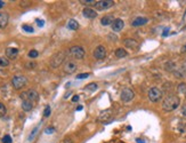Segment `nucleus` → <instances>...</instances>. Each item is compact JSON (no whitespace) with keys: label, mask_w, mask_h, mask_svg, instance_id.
Masks as SVG:
<instances>
[{"label":"nucleus","mask_w":186,"mask_h":143,"mask_svg":"<svg viewBox=\"0 0 186 143\" xmlns=\"http://www.w3.org/2000/svg\"><path fill=\"white\" fill-rule=\"evenodd\" d=\"M8 64H9L8 58H6V57H0V67H7Z\"/></svg>","instance_id":"5701e85b"},{"label":"nucleus","mask_w":186,"mask_h":143,"mask_svg":"<svg viewBox=\"0 0 186 143\" xmlns=\"http://www.w3.org/2000/svg\"><path fill=\"white\" fill-rule=\"evenodd\" d=\"M49 114H50V106L47 105L46 108H45V111H43V116L45 117H49Z\"/></svg>","instance_id":"c85d7f7f"},{"label":"nucleus","mask_w":186,"mask_h":143,"mask_svg":"<svg viewBox=\"0 0 186 143\" xmlns=\"http://www.w3.org/2000/svg\"><path fill=\"white\" fill-rule=\"evenodd\" d=\"M66 58V52L62 51V52H58L56 53L54 56L51 57L50 60V67L51 68H58L64 62V60Z\"/></svg>","instance_id":"f03ea898"},{"label":"nucleus","mask_w":186,"mask_h":143,"mask_svg":"<svg viewBox=\"0 0 186 143\" xmlns=\"http://www.w3.org/2000/svg\"><path fill=\"white\" fill-rule=\"evenodd\" d=\"M181 113H183V116H185L186 117V103L183 105V108H181Z\"/></svg>","instance_id":"f704fd0d"},{"label":"nucleus","mask_w":186,"mask_h":143,"mask_svg":"<svg viewBox=\"0 0 186 143\" xmlns=\"http://www.w3.org/2000/svg\"><path fill=\"white\" fill-rule=\"evenodd\" d=\"M33 108V103L30 101H22V109L24 111H31Z\"/></svg>","instance_id":"a211bd4d"},{"label":"nucleus","mask_w":186,"mask_h":143,"mask_svg":"<svg viewBox=\"0 0 186 143\" xmlns=\"http://www.w3.org/2000/svg\"><path fill=\"white\" fill-rule=\"evenodd\" d=\"M82 13H84V17H87V19H95L97 16V13L94 9H91V8H84L82 10Z\"/></svg>","instance_id":"dca6fc26"},{"label":"nucleus","mask_w":186,"mask_h":143,"mask_svg":"<svg viewBox=\"0 0 186 143\" xmlns=\"http://www.w3.org/2000/svg\"><path fill=\"white\" fill-rule=\"evenodd\" d=\"M6 112H7V109H6L5 104L0 103V118H1V117H4V116L6 114Z\"/></svg>","instance_id":"a878e982"},{"label":"nucleus","mask_w":186,"mask_h":143,"mask_svg":"<svg viewBox=\"0 0 186 143\" xmlns=\"http://www.w3.org/2000/svg\"><path fill=\"white\" fill-rule=\"evenodd\" d=\"M37 129H38V127H36V128L33 129V132H32V134L30 135V138H29V140H32V138H33V135L36 134V132H37Z\"/></svg>","instance_id":"c9c22d12"},{"label":"nucleus","mask_w":186,"mask_h":143,"mask_svg":"<svg viewBox=\"0 0 186 143\" xmlns=\"http://www.w3.org/2000/svg\"><path fill=\"white\" fill-rule=\"evenodd\" d=\"M123 26H125L123 21L121 19H115V21H114L113 24H112V30L115 31V32H119V31H121V30L123 29Z\"/></svg>","instance_id":"ddd939ff"},{"label":"nucleus","mask_w":186,"mask_h":143,"mask_svg":"<svg viewBox=\"0 0 186 143\" xmlns=\"http://www.w3.org/2000/svg\"><path fill=\"white\" fill-rule=\"evenodd\" d=\"M69 55L75 60H81L84 56V49L80 46H73L69 49Z\"/></svg>","instance_id":"20e7f679"},{"label":"nucleus","mask_w":186,"mask_h":143,"mask_svg":"<svg viewBox=\"0 0 186 143\" xmlns=\"http://www.w3.org/2000/svg\"><path fill=\"white\" fill-rule=\"evenodd\" d=\"M77 69H78V65H77V63L73 62V61H69V62H66L64 68H63L64 72L67 73V75H72V73H74V72L77 71Z\"/></svg>","instance_id":"9d476101"},{"label":"nucleus","mask_w":186,"mask_h":143,"mask_svg":"<svg viewBox=\"0 0 186 143\" xmlns=\"http://www.w3.org/2000/svg\"><path fill=\"white\" fill-rule=\"evenodd\" d=\"M36 22H37L38 26H40V28H42V26L45 25V21H43V19H36Z\"/></svg>","instance_id":"473e14b6"},{"label":"nucleus","mask_w":186,"mask_h":143,"mask_svg":"<svg viewBox=\"0 0 186 143\" xmlns=\"http://www.w3.org/2000/svg\"><path fill=\"white\" fill-rule=\"evenodd\" d=\"M183 70H185L186 71V61L184 62V64H183Z\"/></svg>","instance_id":"a19ab883"},{"label":"nucleus","mask_w":186,"mask_h":143,"mask_svg":"<svg viewBox=\"0 0 186 143\" xmlns=\"http://www.w3.org/2000/svg\"><path fill=\"white\" fill-rule=\"evenodd\" d=\"M105 56H106V49H105L104 46L99 45V46H97V47L95 48V51H94V57L96 60H103Z\"/></svg>","instance_id":"1a4fd4ad"},{"label":"nucleus","mask_w":186,"mask_h":143,"mask_svg":"<svg viewBox=\"0 0 186 143\" xmlns=\"http://www.w3.org/2000/svg\"><path fill=\"white\" fill-rule=\"evenodd\" d=\"M125 46H127V47H129V48H137L138 47V43L136 41L135 39H130V38H128V39H125Z\"/></svg>","instance_id":"f3484780"},{"label":"nucleus","mask_w":186,"mask_h":143,"mask_svg":"<svg viewBox=\"0 0 186 143\" xmlns=\"http://www.w3.org/2000/svg\"><path fill=\"white\" fill-rule=\"evenodd\" d=\"M21 99L23 101H30V102H36V101L39 100V94H38L37 91L34 89H29V91L24 92L21 94Z\"/></svg>","instance_id":"7ed1b4c3"},{"label":"nucleus","mask_w":186,"mask_h":143,"mask_svg":"<svg viewBox=\"0 0 186 143\" xmlns=\"http://www.w3.org/2000/svg\"><path fill=\"white\" fill-rule=\"evenodd\" d=\"M2 143H12V138L9 135H5L2 138Z\"/></svg>","instance_id":"c756f323"},{"label":"nucleus","mask_w":186,"mask_h":143,"mask_svg":"<svg viewBox=\"0 0 186 143\" xmlns=\"http://www.w3.org/2000/svg\"><path fill=\"white\" fill-rule=\"evenodd\" d=\"M87 77H89V73H80V75L77 76V79H84Z\"/></svg>","instance_id":"2f4dec72"},{"label":"nucleus","mask_w":186,"mask_h":143,"mask_svg":"<svg viewBox=\"0 0 186 143\" xmlns=\"http://www.w3.org/2000/svg\"><path fill=\"white\" fill-rule=\"evenodd\" d=\"M178 129L181 133H186V120H181L178 124Z\"/></svg>","instance_id":"412c9836"},{"label":"nucleus","mask_w":186,"mask_h":143,"mask_svg":"<svg viewBox=\"0 0 186 143\" xmlns=\"http://www.w3.org/2000/svg\"><path fill=\"white\" fill-rule=\"evenodd\" d=\"M4 6H5V2H4V1H1V0H0V8H1V7H4Z\"/></svg>","instance_id":"ea45409f"},{"label":"nucleus","mask_w":186,"mask_h":143,"mask_svg":"<svg viewBox=\"0 0 186 143\" xmlns=\"http://www.w3.org/2000/svg\"><path fill=\"white\" fill-rule=\"evenodd\" d=\"M181 53H186V43L181 46Z\"/></svg>","instance_id":"e433bc0d"},{"label":"nucleus","mask_w":186,"mask_h":143,"mask_svg":"<svg viewBox=\"0 0 186 143\" xmlns=\"http://www.w3.org/2000/svg\"><path fill=\"white\" fill-rule=\"evenodd\" d=\"M127 55H128V53H127V51L125 48H118L115 51V56L118 58H122V57L127 56Z\"/></svg>","instance_id":"aec40b11"},{"label":"nucleus","mask_w":186,"mask_h":143,"mask_svg":"<svg viewBox=\"0 0 186 143\" xmlns=\"http://www.w3.org/2000/svg\"><path fill=\"white\" fill-rule=\"evenodd\" d=\"M177 91L179 94H183V95H186V84H179L178 85V88H177Z\"/></svg>","instance_id":"4be33fe9"},{"label":"nucleus","mask_w":186,"mask_h":143,"mask_svg":"<svg viewBox=\"0 0 186 143\" xmlns=\"http://www.w3.org/2000/svg\"><path fill=\"white\" fill-rule=\"evenodd\" d=\"M26 84V78L24 76H14L12 79V85L15 89H21Z\"/></svg>","instance_id":"39448f33"},{"label":"nucleus","mask_w":186,"mask_h":143,"mask_svg":"<svg viewBox=\"0 0 186 143\" xmlns=\"http://www.w3.org/2000/svg\"><path fill=\"white\" fill-rule=\"evenodd\" d=\"M22 29H23L24 31H26V32H33V31H34L32 26H31V25H28V24L22 25Z\"/></svg>","instance_id":"bb28decb"},{"label":"nucleus","mask_w":186,"mask_h":143,"mask_svg":"<svg viewBox=\"0 0 186 143\" xmlns=\"http://www.w3.org/2000/svg\"><path fill=\"white\" fill-rule=\"evenodd\" d=\"M77 101H79V96L74 95L73 97H72V102H77Z\"/></svg>","instance_id":"4c0bfd02"},{"label":"nucleus","mask_w":186,"mask_h":143,"mask_svg":"<svg viewBox=\"0 0 186 143\" xmlns=\"http://www.w3.org/2000/svg\"><path fill=\"white\" fill-rule=\"evenodd\" d=\"M9 16L5 12H0V29H5L8 24Z\"/></svg>","instance_id":"f8f14e48"},{"label":"nucleus","mask_w":186,"mask_h":143,"mask_svg":"<svg viewBox=\"0 0 186 143\" xmlns=\"http://www.w3.org/2000/svg\"><path fill=\"white\" fill-rule=\"evenodd\" d=\"M80 2H81L82 5H86V6L96 5V1H95V0H81Z\"/></svg>","instance_id":"b1692460"},{"label":"nucleus","mask_w":186,"mask_h":143,"mask_svg":"<svg viewBox=\"0 0 186 143\" xmlns=\"http://www.w3.org/2000/svg\"><path fill=\"white\" fill-rule=\"evenodd\" d=\"M36 65H37V64H36L34 62H30V63H26V64H25V67L28 68V69H33Z\"/></svg>","instance_id":"72a5a7b5"},{"label":"nucleus","mask_w":186,"mask_h":143,"mask_svg":"<svg viewBox=\"0 0 186 143\" xmlns=\"http://www.w3.org/2000/svg\"><path fill=\"white\" fill-rule=\"evenodd\" d=\"M77 110H78V111H80V110H82V106H81V105H79V106L77 108Z\"/></svg>","instance_id":"37998d69"},{"label":"nucleus","mask_w":186,"mask_h":143,"mask_svg":"<svg viewBox=\"0 0 186 143\" xmlns=\"http://www.w3.org/2000/svg\"><path fill=\"white\" fill-rule=\"evenodd\" d=\"M114 5V1L113 0H99V1H96V8L98 10H104L110 8Z\"/></svg>","instance_id":"6e6552de"},{"label":"nucleus","mask_w":186,"mask_h":143,"mask_svg":"<svg viewBox=\"0 0 186 143\" xmlns=\"http://www.w3.org/2000/svg\"><path fill=\"white\" fill-rule=\"evenodd\" d=\"M54 132H55V128H54V127H47L46 129H45V133L46 134H53L54 133Z\"/></svg>","instance_id":"7c9ffc66"},{"label":"nucleus","mask_w":186,"mask_h":143,"mask_svg":"<svg viewBox=\"0 0 186 143\" xmlns=\"http://www.w3.org/2000/svg\"><path fill=\"white\" fill-rule=\"evenodd\" d=\"M114 21H115V19H114L113 15H106V16L102 17L101 23H102V25H104V26H107V25H112Z\"/></svg>","instance_id":"2eb2a0df"},{"label":"nucleus","mask_w":186,"mask_h":143,"mask_svg":"<svg viewBox=\"0 0 186 143\" xmlns=\"http://www.w3.org/2000/svg\"><path fill=\"white\" fill-rule=\"evenodd\" d=\"M181 104V99L177 95H168L162 102V109L167 112L176 110Z\"/></svg>","instance_id":"f257e3e1"},{"label":"nucleus","mask_w":186,"mask_h":143,"mask_svg":"<svg viewBox=\"0 0 186 143\" xmlns=\"http://www.w3.org/2000/svg\"><path fill=\"white\" fill-rule=\"evenodd\" d=\"M97 88H98V85L97 84H95V82H91V84L87 85V89H88V91L94 92V91H96Z\"/></svg>","instance_id":"393cba45"},{"label":"nucleus","mask_w":186,"mask_h":143,"mask_svg":"<svg viewBox=\"0 0 186 143\" xmlns=\"http://www.w3.org/2000/svg\"><path fill=\"white\" fill-rule=\"evenodd\" d=\"M63 143H73V141L70 140V138H66V140H64V142Z\"/></svg>","instance_id":"58836bf2"},{"label":"nucleus","mask_w":186,"mask_h":143,"mask_svg":"<svg viewBox=\"0 0 186 143\" xmlns=\"http://www.w3.org/2000/svg\"><path fill=\"white\" fill-rule=\"evenodd\" d=\"M149 96L150 101H152V102H158V101L161 100V97H162V92L160 91L159 88L157 87H152L151 89L149 91Z\"/></svg>","instance_id":"423d86ee"},{"label":"nucleus","mask_w":186,"mask_h":143,"mask_svg":"<svg viewBox=\"0 0 186 143\" xmlns=\"http://www.w3.org/2000/svg\"><path fill=\"white\" fill-rule=\"evenodd\" d=\"M38 55H39V53H38L37 51H34V49H32V51L29 52V57H30V58H36V57H38Z\"/></svg>","instance_id":"cd10ccee"},{"label":"nucleus","mask_w":186,"mask_h":143,"mask_svg":"<svg viewBox=\"0 0 186 143\" xmlns=\"http://www.w3.org/2000/svg\"><path fill=\"white\" fill-rule=\"evenodd\" d=\"M147 22H149V19H146V17L140 16V17H136V19L131 22V25H133V26H142V25H145Z\"/></svg>","instance_id":"4468645a"},{"label":"nucleus","mask_w":186,"mask_h":143,"mask_svg":"<svg viewBox=\"0 0 186 143\" xmlns=\"http://www.w3.org/2000/svg\"><path fill=\"white\" fill-rule=\"evenodd\" d=\"M19 55V49L15 47H8L6 49V56L7 58H10V60H15Z\"/></svg>","instance_id":"9b49d317"},{"label":"nucleus","mask_w":186,"mask_h":143,"mask_svg":"<svg viewBox=\"0 0 186 143\" xmlns=\"http://www.w3.org/2000/svg\"><path fill=\"white\" fill-rule=\"evenodd\" d=\"M137 143H144V141H143V140H140V138H138V140H137Z\"/></svg>","instance_id":"79ce46f5"},{"label":"nucleus","mask_w":186,"mask_h":143,"mask_svg":"<svg viewBox=\"0 0 186 143\" xmlns=\"http://www.w3.org/2000/svg\"><path fill=\"white\" fill-rule=\"evenodd\" d=\"M67 28L70 29V30H78L79 29V23L75 21V19H70L69 22H67Z\"/></svg>","instance_id":"6ab92c4d"},{"label":"nucleus","mask_w":186,"mask_h":143,"mask_svg":"<svg viewBox=\"0 0 186 143\" xmlns=\"http://www.w3.org/2000/svg\"><path fill=\"white\" fill-rule=\"evenodd\" d=\"M134 96H135V94H134V92L131 91V89H129V88H125L123 91L121 92V101L122 102H130L133 99H134Z\"/></svg>","instance_id":"0eeeda50"}]
</instances>
